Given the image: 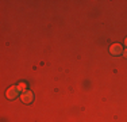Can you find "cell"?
Returning a JSON list of instances; mask_svg holds the SVG:
<instances>
[{
	"label": "cell",
	"instance_id": "cell-6",
	"mask_svg": "<svg viewBox=\"0 0 127 122\" xmlns=\"http://www.w3.org/2000/svg\"><path fill=\"white\" fill-rule=\"evenodd\" d=\"M125 45H126V46H127V38L125 39Z\"/></svg>",
	"mask_w": 127,
	"mask_h": 122
},
{
	"label": "cell",
	"instance_id": "cell-5",
	"mask_svg": "<svg viewBox=\"0 0 127 122\" xmlns=\"http://www.w3.org/2000/svg\"><path fill=\"white\" fill-rule=\"evenodd\" d=\"M123 56H125V57H126V59H127V49H126V50H125V52H123Z\"/></svg>",
	"mask_w": 127,
	"mask_h": 122
},
{
	"label": "cell",
	"instance_id": "cell-3",
	"mask_svg": "<svg viewBox=\"0 0 127 122\" xmlns=\"http://www.w3.org/2000/svg\"><path fill=\"white\" fill-rule=\"evenodd\" d=\"M110 52H111V54H114V56H119V54H123V49H122V46H120L119 44L112 45V46L110 48Z\"/></svg>",
	"mask_w": 127,
	"mask_h": 122
},
{
	"label": "cell",
	"instance_id": "cell-2",
	"mask_svg": "<svg viewBox=\"0 0 127 122\" xmlns=\"http://www.w3.org/2000/svg\"><path fill=\"white\" fill-rule=\"evenodd\" d=\"M18 94H19V90H18L16 85H12V87H10L7 90V92H5V96L8 98V99H15V98L18 96Z\"/></svg>",
	"mask_w": 127,
	"mask_h": 122
},
{
	"label": "cell",
	"instance_id": "cell-4",
	"mask_svg": "<svg viewBox=\"0 0 127 122\" xmlns=\"http://www.w3.org/2000/svg\"><path fill=\"white\" fill-rule=\"evenodd\" d=\"M16 87H18V90H19V92H20V91H23V92H25V91H26V87H27V85H26L25 83H20V84H18Z\"/></svg>",
	"mask_w": 127,
	"mask_h": 122
},
{
	"label": "cell",
	"instance_id": "cell-1",
	"mask_svg": "<svg viewBox=\"0 0 127 122\" xmlns=\"http://www.w3.org/2000/svg\"><path fill=\"white\" fill-rule=\"evenodd\" d=\"M20 99H22L25 103H27V105H29V103H31L32 100H34V94H32L30 90H26L25 92L20 95Z\"/></svg>",
	"mask_w": 127,
	"mask_h": 122
}]
</instances>
